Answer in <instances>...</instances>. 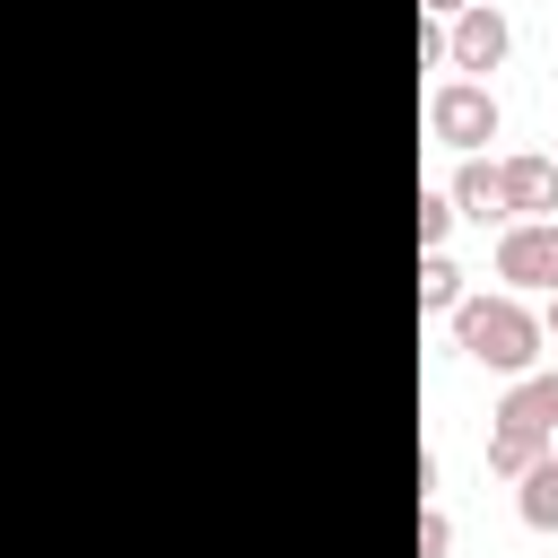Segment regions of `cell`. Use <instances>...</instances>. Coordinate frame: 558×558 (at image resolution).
<instances>
[{
  "label": "cell",
  "mask_w": 558,
  "mask_h": 558,
  "mask_svg": "<svg viewBox=\"0 0 558 558\" xmlns=\"http://www.w3.org/2000/svg\"><path fill=\"white\" fill-rule=\"evenodd\" d=\"M453 349L471 357V366H488V375H532L541 366V314L523 305V296H506V288H488V296H462L453 305Z\"/></svg>",
  "instance_id": "6da1fadb"
},
{
  "label": "cell",
  "mask_w": 558,
  "mask_h": 558,
  "mask_svg": "<svg viewBox=\"0 0 558 558\" xmlns=\"http://www.w3.org/2000/svg\"><path fill=\"white\" fill-rule=\"evenodd\" d=\"M427 131H436L445 148L480 157V140H497V131H506V105H497V87H488V78H436V87H427Z\"/></svg>",
  "instance_id": "7a4b0ae2"
},
{
  "label": "cell",
  "mask_w": 558,
  "mask_h": 558,
  "mask_svg": "<svg viewBox=\"0 0 558 558\" xmlns=\"http://www.w3.org/2000/svg\"><path fill=\"white\" fill-rule=\"evenodd\" d=\"M497 288L506 296H558V218L497 227Z\"/></svg>",
  "instance_id": "3957f363"
},
{
  "label": "cell",
  "mask_w": 558,
  "mask_h": 558,
  "mask_svg": "<svg viewBox=\"0 0 558 558\" xmlns=\"http://www.w3.org/2000/svg\"><path fill=\"white\" fill-rule=\"evenodd\" d=\"M514 52V26H506V9H488V0H471L453 26H445V61L462 70V78H480V70H497Z\"/></svg>",
  "instance_id": "277c9868"
},
{
  "label": "cell",
  "mask_w": 558,
  "mask_h": 558,
  "mask_svg": "<svg viewBox=\"0 0 558 558\" xmlns=\"http://www.w3.org/2000/svg\"><path fill=\"white\" fill-rule=\"evenodd\" d=\"M497 183H506V218H558V157L541 148L497 157Z\"/></svg>",
  "instance_id": "5b68a950"
},
{
  "label": "cell",
  "mask_w": 558,
  "mask_h": 558,
  "mask_svg": "<svg viewBox=\"0 0 558 558\" xmlns=\"http://www.w3.org/2000/svg\"><path fill=\"white\" fill-rule=\"evenodd\" d=\"M497 427H532V436H549V445H558V366L514 375V384H506V401H497Z\"/></svg>",
  "instance_id": "8992f818"
},
{
  "label": "cell",
  "mask_w": 558,
  "mask_h": 558,
  "mask_svg": "<svg viewBox=\"0 0 558 558\" xmlns=\"http://www.w3.org/2000/svg\"><path fill=\"white\" fill-rule=\"evenodd\" d=\"M445 201H453V218H471V227H514V218H506V183H497L488 157H462Z\"/></svg>",
  "instance_id": "52a82bcc"
},
{
  "label": "cell",
  "mask_w": 558,
  "mask_h": 558,
  "mask_svg": "<svg viewBox=\"0 0 558 558\" xmlns=\"http://www.w3.org/2000/svg\"><path fill=\"white\" fill-rule=\"evenodd\" d=\"M514 514H523V532H558V453H541L514 480Z\"/></svg>",
  "instance_id": "ba28073f"
},
{
  "label": "cell",
  "mask_w": 558,
  "mask_h": 558,
  "mask_svg": "<svg viewBox=\"0 0 558 558\" xmlns=\"http://www.w3.org/2000/svg\"><path fill=\"white\" fill-rule=\"evenodd\" d=\"M471 288H462V262L453 253H418V314H453Z\"/></svg>",
  "instance_id": "9c48e42d"
},
{
  "label": "cell",
  "mask_w": 558,
  "mask_h": 558,
  "mask_svg": "<svg viewBox=\"0 0 558 558\" xmlns=\"http://www.w3.org/2000/svg\"><path fill=\"white\" fill-rule=\"evenodd\" d=\"M541 453H558V445L532 436V427H488V471H497V480H523Z\"/></svg>",
  "instance_id": "30bf717a"
},
{
  "label": "cell",
  "mask_w": 558,
  "mask_h": 558,
  "mask_svg": "<svg viewBox=\"0 0 558 558\" xmlns=\"http://www.w3.org/2000/svg\"><path fill=\"white\" fill-rule=\"evenodd\" d=\"M445 235H453V201L418 192V253H445Z\"/></svg>",
  "instance_id": "8fae6325"
},
{
  "label": "cell",
  "mask_w": 558,
  "mask_h": 558,
  "mask_svg": "<svg viewBox=\"0 0 558 558\" xmlns=\"http://www.w3.org/2000/svg\"><path fill=\"white\" fill-rule=\"evenodd\" d=\"M453 549V514L445 506H418V558H445Z\"/></svg>",
  "instance_id": "7c38bea8"
},
{
  "label": "cell",
  "mask_w": 558,
  "mask_h": 558,
  "mask_svg": "<svg viewBox=\"0 0 558 558\" xmlns=\"http://www.w3.org/2000/svg\"><path fill=\"white\" fill-rule=\"evenodd\" d=\"M418 9H427V17H436V26H453V17H462V9H471V0H418Z\"/></svg>",
  "instance_id": "4fadbf2b"
},
{
  "label": "cell",
  "mask_w": 558,
  "mask_h": 558,
  "mask_svg": "<svg viewBox=\"0 0 558 558\" xmlns=\"http://www.w3.org/2000/svg\"><path fill=\"white\" fill-rule=\"evenodd\" d=\"M541 340H558V296H549V314H541Z\"/></svg>",
  "instance_id": "5bb4252c"
}]
</instances>
